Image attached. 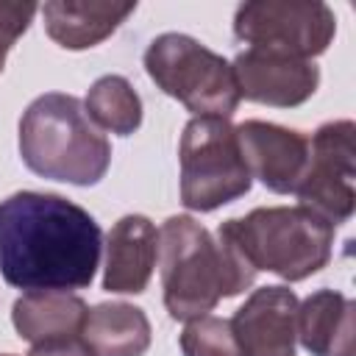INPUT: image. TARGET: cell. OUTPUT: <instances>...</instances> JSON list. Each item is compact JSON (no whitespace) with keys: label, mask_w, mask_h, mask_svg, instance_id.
Returning <instances> with one entry per match:
<instances>
[{"label":"cell","mask_w":356,"mask_h":356,"mask_svg":"<svg viewBox=\"0 0 356 356\" xmlns=\"http://www.w3.org/2000/svg\"><path fill=\"white\" fill-rule=\"evenodd\" d=\"M181 353L184 356H242L231 320L203 314L189 320L181 334Z\"/></svg>","instance_id":"ac0fdd59"},{"label":"cell","mask_w":356,"mask_h":356,"mask_svg":"<svg viewBox=\"0 0 356 356\" xmlns=\"http://www.w3.org/2000/svg\"><path fill=\"white\" fill-rule=\"evenodd\" d=\"M253 270L284 281H303L331 259L334 225L303 206H261L245 217L225 220Z\"/></svg>","instance_id":"277c9868"},{"label":"cell","mask_w":356,"mask_h":356,"mask_svg":"<svg viewBox=\"0 0 356 356\" xmlns=\"http://www.w3.org/2000/svg\"><path fill=\"white\" fill-rule=\"evenodd\" d=\"M159 259V231L145 214L120 217L106 236L103 289L117 295H139L147 289Z\"/></svg>","instance_id":"7c38bea8"},{"label":"cell","mask_w":356,"mask_h":356,"mask_svg":"<svg viewBox=\"0 0 356 356\" xmlns=\"http://www.w3.org/2000/svg\"><path fill=\"white\" fill-rule=\"evenodd\" d=\"M236 142L250 178H259L270 192L289 195L298 189L309 167V136L264 120L236 125Z\"/></svg>","instance_id":"30bf717a"},{"label":"cell","mask_w":356,"mask_h":356,"mask_svg":"<svg viewBox=\"0 0 356 356\" xmlns=\"http://www.w3.org/2000/svg\"><path fill=\"white\" fill-rule=\"evenodd\" d=\"M356 125L350 120L325 122L309 136V167L295 189L298 206L314 211L328 225H342L356 209Z\"/></svg>","instance_id":"ba28073f"},{"label":"cell","mask_w":356,"mask_h":356,"mask_svg":"<svg viewBox=\"0 0 356 356\" xmlns=\"http://www.w3.org/2000/svg\"><path fill=\"white\" fill-rule=\"evenodd\" d=\"M164 306L172 320H195L209 314L222 298L245 292L256 270L239 242L222 222L211 236L186 214L170 217L159 231Z\"/></svg>","instance_id":"7a4b0ae2"},{"label":"cell","mask_w":356,"mask_h":356,"mask_svg":"<svg viewBox=\"0 0 356 356\" xmlns=\"http://www.w3.org/2000/svg\"><path fill=\"white\" fill-rule=\"evenodd\" d=\"M0 356H14V353H0Z\"/></svg>","instance_id":"44dd1931"},{"label":"cell","mask_w":356,"mask_h":356,"mask_svg":"<svg viewBox=\"0 0 356 356\" xmlns=\"http://www.w3.org/2000/svg\"><path fill=\"white\" fill-rule=\"evenodd\" d=\"M234 33L250 47L312 61L328 50L337 17L320 0H250L234 14Z\"/></svg>","instance_id":"52a82bcc"},{"label":"cell","mask_w":356,"mask_h":356,"mask_svg":"<svg viewBox=\"0 0 356 356\" xmlns=\"http://www.w3.org/2000/svg\"><path fill=\"white\" fill-rule=\"evenodd\" d=\"M103 250L97 220L50 192L0 200V275L25 292H72L92 284Z\"/></svg>","instance_id":"6da1fadb"},{"label":"cell","mask_w":356,"mask_h":356,"mask_svg":"<svg viewBox=\"0 0 356 356\" xmlns=\"http://www.w3.org/2000/svg\"><path fill=\"white\" fill-rule=\"evenodd\" d=\"M181 203L192 211H214L250 192L236 128L225 117H192L178 145Z\"/></svg>","instance_id":"8992f818"},{"label":"cell","mask_w":356,"mask_h":356,"mask_svg":"<svg viewBox=\"0 0 356 356\" xmlns=\"http://www.w3.org/2000/svg\"><path fill=\"white\" fill-rule=\"evenodd\" d=\"M28 356H95L92 348L78 337H64V339H50V342H39L31 348Z\"/></svg>","instance_id":"ffe728a7"},{"label":"cell","mask_w":356,"mask_h":356,"mask_svg":"<svg viewBox=\"0 0 356 356\" xmlns=\"http://www.w3.org/2000/svg\"><path fill=\"white\" fill-rule=\"evenodd\" d=\"M136 3H72L50 0L42 6L47 36L64 50H86L108 39L131 14Z\"/></svg>","instance_id":"5bb4252c"},{"label":"cell","mask_w":356,"mask_h":356,"mask_svg":"<svg viewBox=\"0 0 356 356\" xmlns=\"http://www.w3.org/2000/svg\"><path fill=\"white\" fill-rule=\"evenodd\" d=\"M150 81L195 117H231L239 106V89L231 64L186 33H161L145 50Z\"/></svg>","instance_id":"5b68a950"},{"label":"cell","mask_w":356,"mask_h":356,"mask_svg":"<svg viewBox=\"0 0 356 356\" xmlns=\"http://www.w3.org/2000/svg\"><path fill=\"white\" fill-rule=\"evenodd\" d=\"M298 339L312 356H356V303L317 289L298 303Z\"/></svg>","instance_id":"4fadbf2b"},{"label":"cell","mask_w":356,"mask_h":356,"mask_svg":"<svg viewBox=\"0 0 356 356\" xmlns=\"http://www.w3.org/2000/svg\"><path fill=\"white\" fill-rule=\"evenodd\" d=\"M242 356H295L298 295L273 284L256 289L231 320Z\"/></svg>","instance_id":"8fae6325"},{"label":"cell","mask_w":356,"mask_h":356,"mask_svg":"<svg viewBox=\"0 0 356 356\" xmlns=\"http://www.w3.org/2000/svg\"><path fill=\"white\" fill-rule=\"evenodd\" d=\"M81 339L95 356H142L150 348V320L134 303H97L86 312Z\"/></svg>","instance_id":"2e32d148"},{"label":"cell","mask_w":356,"mask_h":356,"mask_svg":"<svg viewBox=\"0 0 356 356\" xmlns=\"http://www.w3.org/2000/svg\"><path fill=\"white\" fill-rule=\"evenodd\" d=\"M89 120L117 136H131L142 125V100L122 75L97 78L83 100Z\"/></svg>","instance_id":"e0dca14e"},{"label":"cell","mask_w":356,"mask_h":356,"mask_svg":"<svg viewBox=\"0 0 356 356\" xmlns=\"http://www.w3.org/2000/svg\"><path fill=\"white\" fill-rule=\"evenodd\" d=\"M89 306L72 292H25L11 306V323L31 345L78 337Z\"/></svg>","instance_id":"9a60e30c"},{"label":"cell","mask_w":356,"mask_h":356,"mask_svg":"<svg viewBox=\"0 0 356 356\" xmlns=\"http://www.w3.org/2000/svg\"><path fill=\"white\" fill-rule=\"evenodd\" d=\"M36 11V3H0V64H6L8 50L28 31Z\"/></svg>","instance_id":"d6986e66"},{"label":"cell","mask_w":356,"mask_h":356,"mask_svg":"<svg viewBox=\"0 0 356 356\" xmlns=\"http://www.w3.org/2000/svg\"><path fill=\"white\" fill-rule=\"evenodd\" d=\"M231 70L239 97L275 108H292L306 103L320 83V70L314 61L259 47H248L245 53H239Z\"/></svg>","instance_id":"9c48e42d"},{"label":"cell","mask_w":356,"mask_h":356,"mask_svg":"<svg viewBox=\"0 0 356 356\" xmlns=\"http://www.w3.org/2000/svg\"><path fill=\"white\" fill-rule=\"evenodd\" d=\"M19 156L42 178L92 186L111 164V145L78 97L47 92L19 120Z\"/></svg>","instance_id":"3957f363"}]
</instances>
